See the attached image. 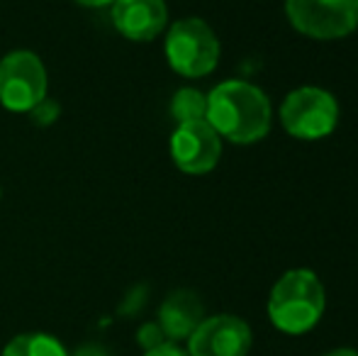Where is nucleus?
<instances>
[{
    "mask_svg": "<svg viewBox=\"0 0 358 356\" xmlns=\"http://www.w3.org/2000/svg\"><path fill=\"white\" fill-rule=\"evenodd\" d=\"M205 120L231 144L261 142L271 132V100L249 81H222L208 93Z\"/></svg>",
    "mask_w": 358,
    "mask_h": 356,
    "instance_id": "f257e3e1",
    "label": "nucleus"
},
{
    "mask_svg": "<svg viewBox=\"0 0 358 356\" xmlns=\"http://www.w3.org/2000/svg\"><path fill=\"white\" fill-rule=\"evenodd\" d=\"M327 293L320 276L310 269H290L275 280L268 295V318L285 334H305L322 320Z\"/></svg>",
    "mask_w": 358,
    "mask_h": 356,
    "instance_id": "f03ea898",
    "label": "nucleus"
},
{
    "mask_svg": "<svg viewBox=\"0 0 358 356\" xmlns=\"http://www.w3.org/2000/svg\"><path fill=\"white\" fill-rule=\"evenodd\" d=\"M164 49L171 69L185 78H203L220 64V39L200 17H185L171 24Z\"/></svg>",
    "mask_w": 358,
    "mask_h": 356,
    "instance_id": "7ed1b4c3",
    "label": "nucleus"
},
{
    "mask_svg": "<svg viewBox=\"0 0 358 356\" xmlns=\"http://www.w3.org/2000/svg\"><path fill=\"white\" fill-rule=\"evenodd\" d=\"M280 124L302 142L329 137L339 124V103L320 86H300L285 95L280 105Z\"/></svg>",
    "mask_w": 358,
    "mask_h": 356,
    "instance_id": "20e7f679",
    "label": "nucleus"
},
{
    "mask_svg": "<svg viewBox=\"0 0 358 356\" xmlns=\"http://www.w3.org/2000/svg\"><path fill=\"white\" fill-rule=\"evenodd\" d=\"M285 15L300 34L331 42L356 32L358 0H285Z\"/></svg>",
    "mask_w": 358,
    "mask_h": 356,
    "instance_id": "39448f33",
    "label": "nucleus"
},
{
    "mask_svg": "<svg viewBox=\"0 0 358 356\" xmlns=\"http://www.w3.org/2000/svg\"><path fill=\"white\" fill-rule=\"evenodd\" d=\"M47 98V69L37 54L17 49L0 62V103L13 113H29Z\"/></svg>",
    "mask_w": 358,
    "mask_h": 356,
    "instance_id": "423d86ee",
    "label": "nucleus"
},
{
    "mask_svg": "<svg viewBox=\"0 0 358 356\" xmlns=\"http://www.w3.org/2000/svg\"><path fill=\"white\" fill-rule=\"evenodd\" d=\"M222 137L210 127L208 120L183 122L171 137V159L183 173L203 176L220 164Z\"/></svg>",
    "mask_w": 358,
    "mask_h": 356,
    "instance_id": "0eeeda50",
    "label": "nucleus"
},
{
    "mask_svg": "<svg viewBox=\"0 0 358 356\" xmlns=\"http://www.w3.org/2000/svg\"><path fill=\"white\" fill-rule=\"evenodd\" d=\"M254 342L251 327L236 315L205 318L188 337L190 356H246Z\"/></svg>",
    "mask_w": 358,
    "mask_h": 356,
    "instance_id": "6e6552de",
    "label": "nucleus"
},
{
    "mask_svg": "<svg viewBox=\"0 0 358 356\" xmlns=\"http://www.w3.org/2000/svg\"><path fill=\"white\" fill-rule=\"evenodd\" d=\"M110 8L115 29L132 42H151L169 22L164 0H115Z\"/></svg>",
    "mask_w": 358,
    "mask_h": 356,
    "instance_id": "1a4fd4ad",
    "label": "nucleus"
},
{
    "mask_svg": "<svg viewBox=\"0 0 358 356\" xmlns=\"http://www.w3.org/2000/svg\"><path fill=\"white\" fill-rule=\"evenodd\" d=\"M205 320L203 303L193 290H173L169 298L161 303L159 310V327L169 342L188 339L200 322Z\"/></svg>",
    "mask_w": 358,
    "mask_h": 356,
    "instance_id": "9d476101",
    "label": "nucleus"
},
{
    "mask_svg": "<svg viewBox=\"0 0 358 356\" xmlns=\"http://www.w3.org/2000/svg\"><path fill=\"white\" fill-rule=\"evenodd\" d=\"M0 356H69V354L59 339L37 332V334H20V337H15L3 349Z\"/></svg>",
    "mask_w": 358,
    "mask_h": 356,
    "instance_id": "9b49d317",
    "label": "nucleus"
},
{
    "mask_svg": "<svg viewBox=\"0 0 358 356\" xmlns=\"http://www.w3.org/2000/svg\"><path fill=\"white\" fill-rule=\"evenodd\" d=\"M171 115H173L178 124L205 120V115H208V95L200 93L198 88H180L171 100Z\"/></svg>",
    "mask_w": 358,
    "mask_h": 356,
    "instance_id": "f8f14e48",
    "label": "nucleus"
},
{
    "mask_svg": "<svg viewBox=\"0 0 358 356\" xmlns=\"http://www.w3.org/2000/svg\"><path fill=\"white\" fill-rule=\"evenodd\" d=\"M137 339H139V344L149 352V349H156V347H161L164 342H169L166 339V334L161 332V327H159V322H151V325H144L142 329H139V334H137Z\"/></svg>",
    "mask_w": 358,
    "mask_h": 356,
    "instance_id": "ddd939ff",
    "label": "nucleus"
},
{
    "mask_svg": "<svg viewBox=\"0 0 358 356\" xmlns=\"http://www.w3.org/2000/svg\"><path fill=\"white\" fill-rule=\"evenodd\" d=\"M29 115H32V120L37 124H52L54 120L59 118V105L54 103V100L44 98L39 105H34L32 110H29Z\"/></svg>",
    "mask_w": 358,
    "mask_h": 356,
    "instance_id": "4468645a",
    "label": "nucleus"
},
{
    "mask_svg": "<svg viewBox=\"0 0 358 356\" xmlns=\"http://www.w3.org/2000/svg\"><path fill=\"white\" fill-rule=\"evenodd\" d=\"M144 356H190V354L183 352V349H180L176 342H164L161 347L149 349V352H146Z\"/></svg>",
    "mask_w": 358,
    "mask_h": 356,
    "instance_id": "2eb2a0df",
    "label": "nucleus"
},
{
    "mask_svg": "<svg viewBox=\"0 0 358 356\" xmlns=\"http://www.w3.org/2000/svg\"><path fill=\"white\" fill-rule=\"evenodd\" d=\"M71 356H113L108 352V349L103 347H95V344H88V347H80L78 352L71 354Z\"/></svg>",
    "mask_w": 358,
    "mask_h": 356,
    "instance_id": "dca6fc26",
    "label": "nucleus"
},
{
    "mask_svg": "<svg viewBox=\"0 0 358 356\" xmlns=\"http://www.w3.org/2000/svg\"><path fill=\"white\" fill-rule=\"evenodd\" d=\"M76 3L85 5V8H105V5H113L115 0H76Z\"/></svg>",
    "mask_w": 358,
    "mask_h": 356,
    "instance_id": "f3484780",
    "label": "nucleus"
},
{
    "mask_svg": "<svg viewBox=\"0 0 358 356\" xmlns=\"http://www.w3.org/2000/svg\"><path fill=\"white\" fill-rule=\"evenodd\" d=\"M324 356H358V352L356 349H334V352H329Z\"/></svg>",
    "mask_w": 358,
    "mask_h": 356,
    "instance_id": "a211bd4d",
    "label": "nucleus"
},
{
    "mask_svg": "<svg viewBox=\"0 0 358 356\" xmlns=\"http://www.w3.org/2000/svg\"><path fill=\"white\" fill-rule=\"evenodd\" d=\"M0 195H3V190H0Z\"/></svg>",
    "mask_w": 358,
    "mask_h": 356,
    "instance_id": "6ab92c4d",
    "label": "nucleus"
}]
</instances>
